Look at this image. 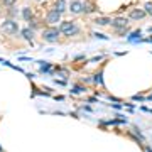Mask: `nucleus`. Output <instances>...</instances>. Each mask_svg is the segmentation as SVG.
Wrapping results in <instances>:
<instances>
[{"label":"nucleus","instance_id":"nucleus-14","mask_svg":"<svg viewBox=\"0 0 152 152\" xmlns=\"http://www.w3.org/2000/svg\"><path fill=\"white\" fill-rule=\"evenodd\" d=\"M93 85H103V73L102 71H98L95 78H93Z\"/></svg>","mask_w":152,"mask_h":152},{"label":"nucleus","instance_id":"nucleus-11","mask_svg":"<svg viewBox=\"0 0 152 152\" xmlns=\"http://www.w3.org/2000/svg\"><path fill=\"white\" fill-rule=\"evenodd\" d=\"M95 24L96 26H108V24H112V19L110 17H100V19H95Z\"/></svg>","mask_w":152,"mask_h":152},{"label":"nucleus","instance_id":"nucleus-15","mask_svg":"<svg viewBox=\"0 0 152 152\" xmlns=\"http://www.w3.org/2000/svg\"><path fill=\"white\" fill-rule=\"evenodd\" d=\"M139 37H140V31H135V32L130 34V37H129V42H137L139 41Z\"/></svg>","mask_w":152,"mask_h":152},{"label":"nucleus","instance_id":"nucleus-2","mask_svg":"<svg viewBox=\"0 0 152 152\" xmlns=\"http://www.w3.org/2000/svg\"><path fill=\"white\" fill-rule=\"evenodd\" d=\"M2 31H4L5 34H9V36H14V34L19 32V27H17V24L14 20L7 19V20L2 24Z\"/></svg>","mask_w":152,"mask_h":152},{"label":"nucleus","instance_id":"nucleus-26","mask_svg":"<svg viewBox=\"0 0 152 152\" xmlns=\"http://www.w3.org/2000/svg\"><path fill=\"white\" fill-rule=\"evenodd\" d=\"M149 100H152V95H151V96H149Z\"/></svg>","mask_w":152,"mask_h":152},{"label":"nucleus","instance_id":"nucleus-6","mask_svg":"<svg viewBox=\"0 0 152 152\" xmlns=\"http://www.w3.org/2000/svg\"><path fill=\"white\" fill-rule=\"evenodd\" d=\"M20 34H22V37L26 39L27 42H32V39H34V31H32L31 27L22 29V31H20Z\"/></svg>","mask_w":152,"mask_h":152},{"label":"nucleus","instance_id":"nucleus-20","mask_svg":"<svg viewBox=\"0 0 152 152\" xmlns=\"http://www.w3.org/2000/svg\"><path fill=\"white\" fill-rule=\"evenodd\" d=\"M29 22H31V29H32V31H36V29H37V22L34 20V19H32V20H29Z\"/></svg>","mask_w":152,"mask_h":152},{"label":"nucleus","instance_id":"nucleus-9","mask_svg":"<svg viewBox=\"0 0 152 152\" xmlns=\"http://www.w3.org/2000/svg\"><path fill=\"white\" fill-rule=\"evenodd\" d=\"M145 17V10H139V9H135V10L130 12V19L132 20H140V19H144Z\"/></svg>","mask_w":152,"mask_h":152},{"label":"nucleus","instance_id":"nucleus-3","mask_svg":"<svg viewBox=\"0 0 152 152\" xmlns=\"http://www.w3.org/2000/svg\"><path fill=\"white\" fill-rule=\"evenodd\" d=\"M69 12L71 14H83L85 12V4L81 0H73L69 4Z\"/></svg>","mask_w":152,"mask_h":152},{"label":"nucleus","instance_id":"nucleus-7","mask_svg":"<svg viewBox=\"0 0 152 152\" xmlns=\"http://www.w3.org/2000/svg\"><path fill=\"white\" fill-rule=\"evenodd\" d=\"M53 10L59 12V14H64V12H66V0H56Z\"/></svg>","mask_w":152,"mask_h":152},{"label":"nucleus","instance_id":"nucleus-25","mask_svg":"<svg viewBox=\"0 0 152 152\" xmlns=\"http://www.w3.org/2000/svg\"><path fill=\"white\" fill-rule=\"evenodd\" d=\"M149 32H152V27H149Z\"/></svg>","mask_w":152,"mask_h":152},{"label":"nucleus","instance_id":"nucleus-1","mask_svg":"<svg viewBox=\"0 0 152 152\" xmlns=\"http://www.w3.org/2000/svg\"><path fill=\"white\" fill-rule=\"evenodd\" d=\"M59 34H61L59 29L49 27V29H46V31H44L42 39L46 41V42H58V41H59Z\"/></svg>","mask_w":152,"mask_h":152},{"label":"nucleus","instance_id":"nucleus-21","mask_svg":"<svg viewBox=\"0 0 152 152\" xmlns=\"http://www.w3.org/2000/svg\"><path fill=\"white\" fill-rule=\"evenodd\" d=\"M132 100H134V102H144V96H139V95H137V96H134Z\"/></svg>","mask_w":152,"mask_h":152},{"label":"nucleus","instance_id":"nucleus-10","mask_svg":"<svg viewBox=\"0 0 152 152\" xmlns=\"http://www.w3.org/2000/svg\"><path fill=\"white\" fill-rule=\"evenodd\" d=\"M22 17H24L27 22L32 20L34 17H32V10H31V7H24V9H22Z\"/></svg>","mask_w":152,"mask_h":152},{"label":"nucleus","instance_id":"nucleus-27","mask_svg":"<svg viewBox=\"0 0 152 152\" xmlns=\"http://www.w3.org/2000/svg\"><path fill=\"white\" fill-rule=\"evenodd\" d=\"M0 151H2V147H0Z\"/></svg>","mask_w":152,"mask_h":152},{"label":"nucleus","instance_id":"nucleus-22","mask_svg":"<svg viewBox=\"0 0 152 152\" xmlns=\"http://www.w3.org/2000/svg\"><path fill=\"white\" fill-rule=\"evenodd\" d=\"M15 14H17V10H15V9H14V7H12L10 10H9V15H12V17H14V15H15Z\"/></svg>","mask_w":152,"mask_h":152},{"label":"nucleus","instance_id":"nucleus-24","mask_svg":"<svg viewBox=\"0 0 152 152\" xmlns=\"http://www.w3.org/2000/svg\"><path fill=\"white\" fill-rule=\"evenodd\" d=\"M145 152H152V149H151V147H147V149H145Z\"/></svg>","mask_w":152,"mask_h":152},{"label":"nucleus","instance_id":"nucleus-19","mask_svg":"<svg viewBox=\"0 0 152 152\" xmlns=\"http://www.w3.org/2000/svg\"><path fill=\"white\" fill-rule=\"evenodd\" d=\"M2 2H4L7 7H14V4H15V0H2Z\"/></svg>","mask_w":152,"mask_h":152},{"label":"nucleus","instance_id":"nucleus-13","mask_svg":"<svg viewBox=\"0 0 152 152\" xmlns=\"http://www.w3.org/2000/svg\"><path fill=\"white\" fill-rule=\"evenodd\" d=\"M86 91V88L83 86V85H75L73 86V90H71V93L73 95H81V93H85Z\"/></svg>","mask_w":152,"mask_h":152},{"label":"nucleus","instance_id":"nucleus-23","mask_svg":"<svg viewBox=\"0 0 152 152\" xmlns=\"http://www.w3.org/2000/svg\"><path fill=\"white\" fill-rule=\"evenodd\" d=\"M100 59H103V56H96V58H93L91 63H93V61H100Z\"/></svg>","mask_w":152,"mask_h":152},{"label":"nucleus","instance_id":"nucleus-5","mask_svg":"<svg viewBox=\"0 0 152 152\" xmlns=\"http://www.w3.org/2000/svg\"><path fill=\"white\" fill-rule=\"evenodd\" d=\"M112 26L118 31V29L127 27V26H129V20H127V19H124V17H117L115 20H112Z\"/></svg>","mask_w":152,"mask_h":152},{"label":"nucleus","instance_id":"nucleus-17","mask_svg":"<svg viewBox=\"0 0 152 152\" xmlns=\"http://www.w3.org/2000/svg\"><path fill=\"white\" fill-rule=\"evenodd\" d=\"M68 75H69L68 71H59V73H58V76H61L63 80H68Z\"/></svg>","mask_w":152,"mask_h":152},{"label":"nucleus","instance_id":"nucleus-8","mask_svg":"<svg viewBox=\"0 0 152 152\" xmlns=\"http://www.w3.org/2000/svg\"><path fill=\"white\" fill-rule=\"evenodd\" d=\"M71 27H75V22H73V20H64V22H61L59 31H61V34H66Z\"/></svg>","mask_w":152,"mask_h":152},{"label":"nucleus","instance_id":"nucleus-18","mask_svg":"<svg viewBox=\"0 0 152 152\" xmlns=\"http://www.w3.org/2000/svg\"><path fill=\"white\" fill-rule=\"evenodd\" d=\"M93 36L98 39H108V36H105V34H100V32H93Z\"/></svg>","mask_w":152,"mask_h":152},{"label":"nucleus","instance_id":"nucleus-4","mask_svg":"<svg viewBox=\"0 0 152 152\" xmlns=\"http://www.w3.org/2000/svg\"><path fill=\"white\" fill-rule=\"evenodd\" d=\"M59 17H61V14H59V12L51 10V12H48V15H46V22L53 26V24H56V22L59 20Z\"/></svg>","mask_w":152,"mask_h":152},{"label":"nucleus","instance_id":"nucleus-16","mask_svg":"<svg viewBox=\"0 0 152 152\" xmlns=\"http://www.w3.org/2000/svg\"><path fill=\"white\" fill-rule=\"evenodd\" d=\"M144 10H145V14L152 15V2H145V5H144Z\"/></svg>","mask_w":152,"mask_h":152},{"label":"nucleus","instance_id":"nucleus-12","mask_svg":"<svg viewBox=\"0 0 152 152\" xmlns=\"http://www.w3.org/2000/svg\"><path fill=\"white\" fill-rule=\"evenodd\" d=\"M39 66H41V68H39L41 73H48V71L53 68V64H51V63H46V61H39Z\"/></svg>","mask_w":152,"mask_h":152}]
</instances>
